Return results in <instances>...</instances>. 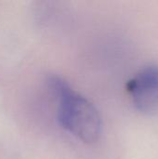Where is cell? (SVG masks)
I'll return each instance as SVG.
<instances>
[{
	"label": "cell",
	"instance_id": "obj_2",
	"mask_svg": "<svg viewBox=\"0 0 158 159\" xmlns=\"http://www.w3.org/2000/svg\"><path fill=\"white\" fill-rule=\"evenodd\" d=\"M127 90L137 111L147 116L157 114V65H147L141 69L128 81Z\"/></svg>",
	"mask_w": 158,
	"mask_h": 159
},
{
	"label": "cell",
	"instance_id": "obj_1",
	"mask_svg": "<svg viewBox=\"0 0 158 159\" xmlns=\"http://www.w3.org/2000/svg\"><path fill=\"white\" fill-rule=\"evenodd\" d=\"M48 84L59 99L60 125L86 143H96L101 137L102 129V118L97 108L59 76H50Z\"/></svg>",
	"mask_w": 158,
	"mask_h": 159
}]
</instances>
